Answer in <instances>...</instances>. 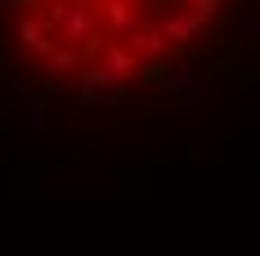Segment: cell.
I'll return each instance as SVG.
<instances>
[{
	"instance_id": "obj_1",
	"label": "cell",
	"mask_w": 260,
	"mask_h": 256,
	"mask_svg": "<svg viewBox=\"0 0 260 256\" xmlns=\"http://www.w3.org/2000/svg\"><path fill=\"white\" fill-rule=\"evenodd\" d=\"M130 50H135V59H144V63H166L175 54V41L153 23V27H135L130 32Z\"/></svg>"
},
{
	"instance_id": "obj_2",
	"label": "cell",
	"mask_w": 260,
	"mask_h": 256,
	"mask_svg": "<svg viewBox=\"0 0 260 256\" xmlns=\"http://www.w3.org/2000/svg\"><path fill=\"white\" fill-rule=\"evenodd\" d=\"M54 36H63L68 45H85L90 36H94V14L81 5V0H72V9L63 14V23H58V32Z\"/></svg>"
},
{
	"instance_id": "obj_3",
	"label": "cell",
	"mask_w": 260,
	"mask_h": 256,
	"mask_svg": "<svg viewBox=\"0 0 260 256\" xmlns=\"http://www.w3.org/2000/svg\"><path fill=\"white\" fill-rule=\"evenodd\" d=\"M157 27H161V32H166L175 45H184V41H193V36L202 32V14H193V9H171V14H166Z\"/></svg>"
},
{
	"instance_id": "obj_4",
	"label": "cell",
	"mask_w": 260,
	"mask_h": 256,
	"mask_svg": "<svg viewBox=\"0 0 260 256\" xmlns=\"http://www.w3.org/2000/svg\"><path fill=\"white\" fill-rule=\"evenodd\" d=\"M104 23H108V32L112 36H130L135 32V5L130 0H104Z\"/></svg>"
},
{
	"instance_id": "obj_5",
	"label": "cell",
	"mask_w": 260,
	"mask_h": 256,
	"mask_svg": "<svg viewBox=\"0 0 260 256\" xmlns=\"http://www.w3.org/2000/svg\"><path fill=\"white\" fill-rule=\"evenodd\" d=\"M45 59H50L54 72H72V68H77V45H68V50H50Z\"/></svg>"
},
{
	"instance_id": "obj_6",
	"label": "cell",
	"mask_w": 260,
	"mask_h": 256,
	"mask_svg": "<svg viewBox=\"0 0 260 256\" xmlns=\"http://www.w3.org/2000/svg\"><path fill=\"white\" fill-rule=\"evenodd\" d=\"M220 5H224V0H188V9H193V14H202V18L220 14Z\"/></svg>"
},
{
	"instance_id": "obj_7",
	"label": "cell",
	"mask_w": 260,
	"mask_h": 256,
	"mask_svg": "<svg viewBox=\"0 0 260 256\" xmlns=\"http://www.w3.org/2000/svg\"><path fill=\"white\" fill-rule=\"evenodd\" d=\"M99 5H104V0H99Z\"/></svg>"
}]
</instances>
